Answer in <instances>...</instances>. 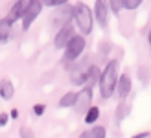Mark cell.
<instances>
[{"label":"cell","mask_w":151,"mask_h":138,"mask_svg":"<svg viewBox=\"0 0 151 138\" xmlns=\"http://www.w3.org/2000/svg\"><path fill=\"white\" fill-rule=\"evenodd\" d=\"M44 111H46V105H44V103H35L33 105V114H35V116H42Z\"/></svg>","instance_id":"21"},{"label":"cell","mask_w":151,"mask_h":138,"mask_svg":"<svg viewBox=\"0 0 151 138\" xmlns=\"http://www.w3.org/2000/svg\"><path fill=\"white\" fill-rule=\"evenodd\" d=\"M42 11V4L41 0H28V4L24 7V13H22V29H28L29 26L35 22V19L41 15Z\"/></svg>","instance_id":"4"},{"label":"cell","mask_w":151,"mask_h":138,"mask_svg":"<svg viewBox=\"0 0 151 138\" xmlns=\"http://www.w3.org/2000/svg\"><path fill=\"white\" fill-rule=\"evenodd\" d=\"M107 2H109V9L118 15L120 9H122V0H107Z\"/></svg>","instance_id":"19"},{"label":"cell","mask_w":151,"mask_h":138,"mask_svg":"<svg viewBox=\"0 0 151 138\" xmlns=\"http://www.w3.org/2000/svg\"><path fill=\"white\" fill-rule=\"evenodd\" d=\"M19 136H20V138H35L33 131H32V129H29V127H26V125L19 129Z\"/></svg>","instance_id":"20"},{"label":"cell","mask_w":151,"mask_h":138,"mask_svg":"<svg viewBox=\"0 0 151 138\" xmlns=\"http://www.w3.org/2000/svg\"><path fill=\"white\" fill-rule=\"evenodd\" d=\"M74 32H76V28H74V24H72V20L65 22V24L57 29V33H55V37H54V46H55L57 50H63L65 46L72 41V37L76 35Z\"/></svg>","instance_id":"5"},{"label":"cell","mask_w":151,"mask_h":138,"mask_svg":"<svg viewBox=\"0 0 151 138\" xmlns=\"http://www.w3.org/2000/svg\"><path fill=\"white\" fill-rule=\"evenodd\" d=\"M92 103V88L90 87H85L81 88L78 94H76V101H74V111L78 114H85L87 109Z\"/></svg>","instance_id":"6"},{"label":"cell","mask_w":151,"mask_h":138,"mask_svg":"<svg viewBox=\"0 0 151 138\" xmlns=\"http://www.w3.org/2000/svg\"><path fill=\"white\" fill-rule=\"evenodd\" d=\"M105 127L103 125H94V127H90L88 131L85 133H81L78 138H105Z\"/></svg>","instance_id":"12"},{"label":"cell","mask_w":151,"mask_h":138,"mask_svg":"<svg viewBox=\"0 0 151 138\" xmlns=\"http://www.w3.org/2000/svg\"><path fill=\"white\" fill-rule=\"evenodd\" d=\"M120 72V65L118 61H109L105 68L100 72L98 75V85H100V96L103 99H109L114 96V90H116V83H118V74Z\"/></svg>","instance_id":"1"},{"label":"cell","mask_w":151,"mask_h":138,"mask_svg":"<svg viewBox=\"0 0 151 138\" xmlns=\"http://www.w3.org/2000/svg\"><path fill=\"white\" fill-rule=\"evenodd\" d=\"M147 41H149V44H151V29H149V33H147Z\"/></svg>","instance_id":"25"},{"label":"cell","mask_w":151,"mask_h":138,"mask_svg":"<svg viewBox=\"0 0 151 138\" xmlns=\"http://www.w3.org/2000/svg\"><path fill=\"white\" fill-rule=\"evenodd\" d=\"M72 17H74L78 29L81 32V35H90L92 26H94V15L90 11V7L83 2H78L72 7Z\"/></svg>","instance_id":"2"},{"label":"cell","mask_w":151,"mask_h":138,"mask_svg":"<svg viewBox=\"0 0 151 138\" xmlns=\"http://www.w3.org/2000/svg\"><path fill=\"white\" fill-rule=\"evenodd\" d=\"M65 55H63V63L66 66H70L72 63L78 61V57L85 52V37L83 35H74L72 41L65 46Z\"/></svg>","instance_id":"3"},{"label":"cell","mask_w":151,"mask_h":138,"mask_svg":"<svg viewBox=\"0 0 151 138\" xmlns=\"http://www.w3.org/2000/svg\"><path fill=\"white\" fill-rule=\"evenodd\" d=\"M144 0H122V9H127V11H134L137 7L142 6Z\"/></svg>","instance_id":"16"},{"label":"cell","mask_w":151,"mask_h":138,"mask_svg":"<svg viewBox=\"0 0 151 138\" xmlns=\"http://www.w3.org/2000/svg\"><path fill=\"white\" fill-rule=\"evenodd\" d=\"M41 4L48 6V7H59V6L68 4V0H41Z\"/></svg>","instance_id":"17"},{"label":"cell","mask_w":151,"mask_h":138,"mask_svg":"<svg viewBox=\"0 0 151 138\" xmlns=\"http://www.w3.org/2000/svg\"><path fill=\"white\" fill-rule=\"evenodd\" d=\"M138 75H140V81L144 83V85H147V83H149V68L140 66L138 68Z\"/></svg>","instance_id":"18"},{"label":"cell","mask_w":151,"mask_h":138,"mask_svg":"<svg viewBox=\"0 0 151 138\" xmlns=\"http://www.w3.org/2000/svg\"><path fill=\"white\" fill-rule=\"evenodd\" d=\"M129 114H131V105H129V103H125L124 99H122V103H118V107H116L114 116H116L118 121H124L127 116H129Z\"/></svg>","instance_id":"13"},{"label":"cell","mask_w":151,"mask_h":138,"mask_svg":"<svg viewBox=\"0 0 151 138\" xmlns=\"http://www.w3.org/2000/svg\"><path fill=\"white\" fill-rule=\"evenodd\" d=\"M98 118H100V107H96V105H90L87 112H85V124H96Z\"/></svg>","instance_id":"14"},{"label":"cell","mask_w":151,"mask_h":138,"mask_svg":"<svg viewBox=\"0 0 151 138\" xmlns=\"http://www.w3.org/2000/svg\"><path fill=\"white\" fill-rule=\"evenodd\" d=\"M26 4H28V0H17L13 6H11V9H9V13H7V20L11 22V24H15L19 19H22V13H24V7H26Z\"/></svg>","instance_id":"9"},{"label":"cell","mask_w":151,"mask_h":138,"mask_svg":"<svg viewBox=\"0 0 151 138\" xmlns=\"http://www.w3.org/2000/svg\"><path fill=\"white\" fill-rule=\"evenodd\" d=\"M11 28L13 24L7 19H0V44H6L11 39Z\"/></svg>","instance_id":"10"},{"label":"cell","mask_w":151,"mask_h":138,"mask_svg":"<svg viewBox=\"0 0 151 138\" xmlns=\"http://www.w3.org/2000/svg\"><path fill=\"white\" fill-rule=\"evenodd\" d=\"M76 94H78V92H74V90H70V92H66V94H63L61 99H59V107H61V109H68V107H74Z\"/></svg>","instance_id":"15"},{"label":"cell","mask_w":151,"mask_h":138,"mask_svg":"<svg viewBox=\"0 0 151 138\" xmlns=\"http://www.w3.org/2000/svg\"><path fill=\"white\" fill-rule=\"evenodd\" d=\"M149 50H151V44H149Z\"/></svg>","instance_id":"26"},{"label":"cell","mask_w":151,"mask_h":138,"mask_svg":"<svg viewBox=\"0 0 151 138\" xmlns=\"http://www.w3.org/2000/svg\"><path fill=\"white\" fill-rule=\"evenodd\" d=\"M109 2L107 0H96L94 2V11H92V15H94V19L98 20V24H100L101 28H107V24H109Z\"/></svg>","instance_id":"7"},{"label":"cell","mask_w":151,"mask_h":138,"mask_svg":"<svg viewBox=\"0 0 151 138\" xmlns=\"http://www.w3.org/2000/svg\"><path fill=\"white\" fill-rule=\"evenodd\" d=\"M131 138H151V133H149V131H142V133L134 134V136H131Z\"/></svg>","instance_id":"23"},{"label":"cell","mask_w":151,"mask_h":138,"mask_svg":"<svg viewBox=\"0 0 151 138\" xmlns=\"http://www.w3.org/2000/svg\"><path fill=\"white\" fill-rule=\"evenodd\" d=\"M131 88H133V79L129 74H120L118 75V83H116V90L114 94L120 99H125L127 96L131 94Z\"/></svg>","instance_id":"8"},{"label":"cell","mask_w":151,"mask_h":138,"mask_svg":"<svg viewBox=\"0 0 151 138\" xmlns=\"http://www.w3.org/2000/svg\"><path fill=\"white\" fill-rule=\"evenodd\" d=\"M7 121H9V114H6V112H0V127H4Z\"/></svg>","instance_id":"22"},{"label":"cell","mask_w":151,"mask_h":138,"mask_svg":"<svg viewBox=\"0 0 151 138\" xmlns=\"http://www.w3.org/2000/svg\"><path fill=\"white\" fill-rule=\"evenodd\" d=\"M15 96V87H13V81H9V79H2L0 81V98L2 99H9Z\"/></svg>","instance_id":"11"},{"label":"cell","mask_w":151,"mask_h":138,"mask_svg":"<svg viewBox=\"0 0 151 138\" xmlns=\"http://www.w3.org/2000/svg\"><path fill=\"white\" fill-rule=\"evenodd\" d=\"M17 116H19V111H17V109H13V111L9 112V118H13V120H17Z\"/></svg>","instance_id":"24"}]
</instances>
